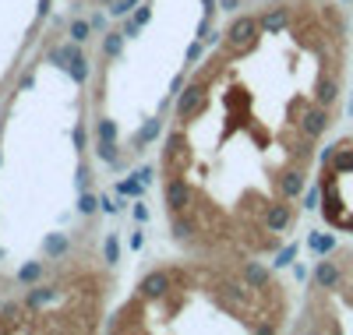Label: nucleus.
Returning a JSON list of instances; mask_svg holds the SVG:
<instances>
[{"label": "nucleus", "mask_w": 353, "mask_h": 335, "mask_svg": "<svg viewBox=\"0 0 353 335\" xmlns=\"http://www.w3.org/2000/svg\"><path fill=\"white\" fill-rule=\"evenodd\" d=\"M188 201H191V187L184 184V176H173L170 184H166V205H170V212H184Z\"/></svg>", "instance_id": "obj_5"}, {"label": "nucleus", "mask_w": 353, "mask_h": 335, "mask_svg": "<svg viewBox=\"0 0 353 335\" xmlns=\"http://www.w3.org/2000/svg\"><path fill=\"white\" fill-rule=\"evenodd\" d=\"M293 254H297V247H286V251L279 254V261H276V265H290V258H293Z\"/></svg>", "instance_id": "obj_30"}, {"label": "nucleus", "mask_w": 353, "mask_h": 335, "mask_svg": "<svg viewBox=\"0 0 353 335\" xmlns=\"http://www.w3.org/2000/svg\"><path fill=\"white\" fill-rule=\"evenodd\" d=\"M329 124H332V113H329V106H321V103H314V106H307L301 113V131H304L307 141H314L318 134H325Z\"/></svg>", "instance_id": "obj_1"}, {"label": "nucleus", "mask_w": 353, "mask_h": 335, "mask_svg": "<svg viewBox=\"0 0 353 335\" xmlns=\"http://www.w3.org/2000/svg\"><path fill=\"white\" fill-rule=\"evenodd\" d=\"M96 152H99V159H106V163H121V148H117V141H103L99 138Z\"/></svg>", "instance_id": "obj_17"}, {"label": "nucleus", "mask_w": 353, "mask_h": 335, "mask_svg": "<svg viewBox=\"0 0 353 335\" xmlns=\"http://www.w3.org/2000/svg\"><path fill=\"white\" fill-rule=\"evenodd\" d=\"M201 106H205V78H194L184 92L176 96V106H173V110H176V116H181V120H188V116H194Z\"/></svg>", "instance_id": "obj_2"}, {"label": "nucleus", "mask_w": 353, "mask_h": 335, "mask_svg": "<svg viewBox=\"0 0 353 335\" xmlns=\"http://www.w3.org/2000/svg\"><path fill=\"white\" fill-rule=\"evenodd\" d=\"M50 14V0H39V18H46Z\"/></svg>", "instance_id": "obj_36"}, {"label": "nucleus", "mask_w": 353, "mask_h": 335, "mask_svg": "<svg viewBox=\"0 0 353 335\" xmlns=\"http://www.w3.org/2000/svg\"><path fill=\"white\" fill-rule=\"evenodd\" d=\"M53 296H57V293H53L50 286H36L32 293H28V300H25V303H28V307H32V311H39V307H43V303H50Z\"/></svg>", "instance_id": "obj_14"}, {"label": "nucleus", "mask_w": 353, "mask_h": 335, "mask_svg": "<svg viewBox=\"0 0 353 335\" xmlns=\"http://www.w3.org/2000/svg\"><path fill=\"white\" fill-rule=\"evenodd\" d=\"M198 36H201V43H216V39H219V32L212 28V18H209V14L201 18V25H198Z\"/></svg>", "instance_id": "obj_20"}, {"label": "nucleus", "mask_w": 353, "mask_h": 335, "mask_svg": "<svg viewBox=\"0 0 353 335\" xmlns=\"http://www.w3.org/2000/svg\"><path fill=\"white\" fill-rule=\"evenodd\" d=\"M14 279H18V283H36V279H43V261H28Z\"/></svg>", "instance_id": "obj_16"}, {"label": "nucleus", "mask_w": 353, "mask_h": 335, "mask_svg": "<svg viewBox=\"0 0 353 335\" xmlns=\"http://www.w3.org/2000/svg\"><path fill=\"white\" fill-rule=\"evenodd\" d=\"M103 201L96 198V194H88V191H81V198H78V212H81V216H92V212L99 208Z\"/></svg>", "instance_id": "obj_19"}, {"label": "nucleus", "mask_w": 353, "mask_h": 335, "mask_svg": "<svg viewBox=\"0 0 353 335\" xmlns=\"http://www.w3.org/2000/svg\"><path fill=\"white\" fill-rule=\"evenodd\" d=\"M88 25H92V21H71V39L74 43H85L88 39Z\"/></svg>", "instance_id": "obj_21"}, {"label": "nucleus", "mask_w": 353, "mask_h": 335, "mask_svg": "<svg viewBox=\"0 0 353 335\" xmlns=\"http://www.w3.org/2000/svg\"><path fill=\"white\" fill-rule=\"evenodd\" d=\"M201 57V43H194V46H188V60H198Z\"/></svg>", "instance_id": "obj_31"}, {"label": "nucleus", "mask_w": 353, "mask_h": 335, "mask_svg": "<svg viewBox=\"0 0 353 335\" xmlns=\"http://www.w3.org/2000/svg\"><path fill=\"white\" fill-rule=\"evenodd\" d=\"M96 134H99L103 141H117V128L110 124V120H99V128H96Z\"/></svg>", "instance_id": "obj_22"}, {"label": "nucleus", "mask_w": 353, "mask_h": 335, "mask_svg": "<svg viewBox=\"0 0 353 335\" xmlns=\"http://www.w3.org/2000/svg\"><path fill=\"white\" fill-rule=\"evenodd\" d=\"M159 131H163V120H159V116H156V120H145V128L138 131L134 145H149V141H152V138H156Z\"/></svg>", "instance_id": "obj_15"}, {"label": "nucleus", "mask_w": 353, "mask_h": 335, "mask_svg": "<svg viewBox=\"0 0 353 335\" xmlns=\"http://www.w3.org/2000/svg\"><path fill=\"white\" fill-rule=\"evenodd\" d=\"M152 176H156V166H141V170H138V180H141V184H152Z\"/></svg>", "instance_id": "obj_27"}, {"label": "nucleus", "mask_w": 353, "mask_h": 335, "mask_svg": "<svg viewBox=\"0 0 353 335\" xmlns=\"http://www.w3.org/2000/svg\"><path fill=\"white\" fill-rule=\"evenodd\" d=\"M149 14H152L149 8H138V11H134V21H138V25H145V21H149Z\"/></svg>", "instance_id": "obj_29"}, {"label": "nucleus", "mask_w": 353, "mask_h": 335, "mask_svg": "<svg viewBox=\"0 0 353 335\" xmlns=\"http://www.w3.org/2000/svg\"><path fill=\"white\" fill-rule=\"evenodd\" d=\"M290 219H293V208L290 205H269V212H265V230L279 233V230L290 226Z\"/></svg>", "instance_id": "obj_8"}, {"label": "nucleus", "mask_w": 353, "mask_h": 335, "mask_svg": "<svg viewBox=\"0 0 353 335\" xmlns=\"http://www.w3.org/2000/svg\"><path fill=\"white\" fill-rule=\"evenodd\" d=\"M258 25H261V28H265V32H269V36H279L283 28L290 25V8H283V4H279V8H272V11H265Z\"/></svg>", "instance_id": "obj_7"}, {"label": "nucleus", "mask_w": 353, "mask_h": 335, "mask_svg": "<svg viewBox=\"0 0 353 335\" xmlns=\"http://www.w3.org/2000/svg\"><path fill=\"white\" fill-rule=\"evenodd\" d=\"M117 191H121V194H141V180H124Z\"/></svg>", "instance_id": "obj_26"}, {"label": "nucleus", "mask_w": 353, "mask_h": 335, "mask_svg": "<svg viewBox=\"0 0 353 335\" xmlns=\"http://www.w3.org/2000/svg\"><path fill=\"white\" fill-rule=\"evenodd\" d=\"M237 4L241 0H223V11H237Z\"/></svg>", "instance_id": "obj_35"}, {"label": "nucleus", "mask_w": 353, "mask_h": 335, "mask_svg": "<svg viewBox=\"0 0 353 335\" xmlns=\"http://www.w3.org/2000/svg\"><path fill=\"white\" fill-rule=\"evenodd\" d=\"M173 236L176 240H194V219H184L181 212H173Z\"/></svg>", "instance_id": "obj_13"}, {"label": "nucleus", "mask_w": 353, "mask_h": 335, "mask_svg": "<svg viewBox=\"0 0 353 335\" xmlns=\"http://www.w3.org/2000/svg\"><path fill=\"white\" fill-rule=\"evenodd\" d=\"M311 247H314V251H332V236L314 233V236H311Z\"/></svg>", "instance_id": "obj_24"}, {"label": "nucleus", "mask_w": 353, "mask_h": 335, "mask_svg": "<svg viewBox=\"0 0 353 335\" xmlns=\"http://www.w3.org/2000/svg\"><path fill=\"white\" fill-rule=\"evenodd\" d=\"M138 4V0H113V8H110V14H117V18H124L131 8Z\"/></svg>", "instance_id": "obj_23"}, {"label": "nucleus", "mask_w": 353, "mask_h": 335, "mask_svg": "<svg viewBox=\"0 0 353 335\" xmlns=\"http://www.w3.org/2000/svg\"><path fill=\"white\" fill-rule=\"evenodd\" d=\"M314 283H318L321 290H336V286L343 283L339 265H336V261H321V265L314 268Z\"/></svg>", "instance_id": "obj_9"}, {"label": "nucleus", "mask_w": 353, "mask_h": 335, "mask_svg": "<svg viewBox=\"0 0 353 335\" xmlns=\"http://www.w3.org/2000/svg\"><path fill=\"white\" fill-rule=\"evenodd\" d=\"M121 43H124V32H106L103 53H106V57H117V53H121Z\"/></svg>", "instance_id": "obj_18"}, {"label": "nucleus", "mask_w": 353, "mask_h": 335, "mask_svg": "<svg viewBox=\"0 0 353 335\" xmlns=\"http://www.w3.org/2000/svg\"><path fill=\"white\" fill-rule=\"evenodd\" d=\"M336 99H339V81H336V78H321V81H318V96H314V103L332 106Z\"/></svg>", "instance_id": "obj_12"}, {"label": "nucleus", "mask_w": 353, "mask_h": 335, "mask_svg": "<svg viewBox=\"0 0 353 335\" xmlns=\"http://www.w3.org/2000/svg\"><path fill=\"white\" fill-rule=\"evenodd\" d=\"M138 28H141V25H138V21H134V18H131V21H128V25H124V36H134V32H138Z\"/></svg>", "instance_id": "obj_32"}, {"label": "nucleus", "mask_w": 353, "mask_h": 335, "mask_svg": "<svg viewBox=\"0 0 353 335\" xmlns=\"http://www.w3.org/2000/svg\"><path fill=\"white\" fill-rule=\"evenodd\" d=\"M304 176H307V173H304V166L286 170V173L279 176V194H283V198H297V194L304 191V184H307Z\"/></svg>", "instance_id": "obj_6"}, {"label": "nucleus", "mask_w": 353, "mask_h": 335, "mask_svg": "<svg viewBox=\"0 0 353 335\" xmlns=\"http://www.w3.org/2000/svg\"><path fill=\"white\" fill-rule=\"evenodd\" d=\"M244 279L251 283V290H254V293H265V290H272V286H276V283L269 279V272H265L261 265H254V261H248V265H244Z\"/></svg>", "instance_id": "obj_10"}, {"label": "nucleus", "mask_w": 353, "mask_h": 335, "mask_svg": "<svg viewBox=\"0 0 353 335\" xmlns=\"http://www.w3.org/2000/svg\"><path fill=\"white\" fill-rule=\"evenodd\" d=\"M138 293H141L145 300H159V296H166V293H170V272H152V276H145L141 286H138Z\"/></svg>", "instance_id": "obj_4"}, {"label": "nucleus", "mask_w": 353, "mask_h": 335, "mask_svg": "<svg viewBox=\"0 0 353 335\" xmlns=\"http://www.w3.org/2000/svg\"><path fill=\"white\" fill-rule=\"evenodd\" d=\"M254 36H258V21L251 14H244V18H237V21L230 25L226 43H230V50H248L254 43Z\"/></svg>", "instance_id": "obj_3"}, {"label": "nucleus", "mask_w": 353, "mask_h": 335, "mask_svg": "<svg viewBox=\"0 0 353 335\" xmlns=\"http://www.w3.org/2000/svg\"><path fill=\"white\" fill-rule=\"evenodd\" d=\"M92 28H99V32H103V28H106V18H103V14H92Z\"/></svg>", "instance_id": "obj_34"}, {"label": "nucleus", "mask_w": 353, "mask_h": 335, "mask_svg": "<svg viewBox=\"0 0 353 335\" xmlns=\"http://www.w3.org/2000/svg\"><path fill=\"white\" fill-rule=\"evenodd\" d=\"M181 88H184V74H176L173 85H170V92H181Z\"/></svg>", "instance_id": "obj_33"}, {"label": "nucleus", "mask_w": 353, "mask_h": 335, "mask_svg": "<svg viewBox=\"0 0 353 335\" xmlns=\"http://www.w3.org/2000/svg\"><path fill=\"white\" fill-rule=\"evenodd\" d=\"M103 254H106V265H113V261H117V236H106Z\"/></svg>", "instance_id": "obj_25"}, {"label": "nucleus", "mask_w": 353, "mask_h": 335, "mask_svg": "<svg viewBox=\"0 0 353 335\" xmlns=\"http://www.w3.org/2000/svg\"><path fill=\"white\" fill-rule=\"evenodd\" d=\"M74 184H78L81 191L88 187V166H78V176H74Z\"/></svg>", "instance_id": "obj_28"}, {"label": "nucleus", "mask_w": 353, "mask_h": 335, "mask_svg": "<svg viewBox=\"0 0 353 335\" xmlns=\"http://www.w3.org/2000/svg\"><path fill=\"white\" fill-rule=\"evenodd\" d=\"M68 251H71V240H68L64 233H53V236L43 240V254H46V258H61V254H68Z\"/></svg>", "instance_id": "obj_11"}]
</instances>
